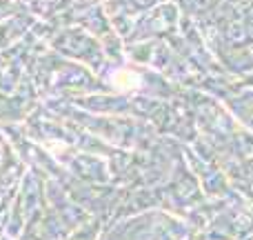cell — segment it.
<instances>
[{"instance_id":"6da1fadb","label":"cell","mask_w":253,"mask_h":240,"mask_svg":"<svg viewBox=\"0 0 253 240\" xmlns=\"http://www.w3.org/2000/svg\"><path fill=\"white\" fill-rule=\"evenodd\" d=\"M114 85L118 89H133L140 85V78L131 71H116L114 74Z\"/></svg>"}]
</instances>
